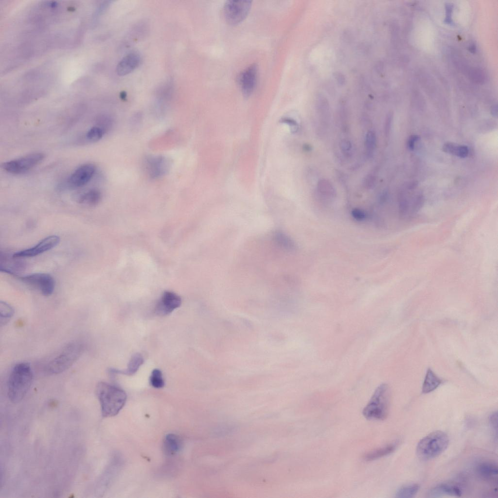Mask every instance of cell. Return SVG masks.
<instances>
[{
    "label": "cell",
    "mask_w": 498,
    "mask_h": 498,
    "mask_svg": "<svg viewBox=\"0 0 498 498\" xmlns=\"http://www.w3.org/2000/svg\"><path fill=\"white\" fill-rule=\"evenodd\" d=\"M33 379L29 363L19 362L12 369L7 380V395L14 403L20 402L29 390Z\"/></svg>",
    "instance_id": "cell-1"
},
{
    "label": "cell",
    "mask_w": 498,
    "mask_h": 498,
    "mask_svg": "<svg viewBox=\"0 0 498 498\" xmlns=\"http://www.w3.org/2000/svg\"><path fill=\"white\" fill-rule=\"evenodd\" d=\"M95 391L103 417H111L117 415L126 402V394L125 391L109 383L104 382L98 383Z\"/></svg>",
    "instance_id": "cell-2"
},
{
    "label": "cell",
    "mask_w": 498,
    "mask_h": 498,
    "mask_svg": "<svg viewBox=\"0 0 498 498\" xmlns=\"http://www.w3.org/2000/svg\"><path fill=\"white\" fill-rule=\"evenodd\" d=\"M391 400L389 385L382 383L375 390L371 399L364 408L362 413L368 420H383L388 415Z\"/></svg>",
    "instance_id": "cell-3"
},
{
    "label": "cell",
    "mask_w": 498,
    "mask_h": 498,
    "mask_svg": "<svg viewBox=\"0 0 498 498\" xmlns=\"http://www.w3.org/2000/svg\"><path fill=\"white\" fill-rule=\"evenodd\" d=\"M84 350V346L79 341L67 344L45 367V372L49 374H61L70 368L79 358Z\"/></svg>",
    "instance_id": "cell-4"
},
{
    "label": "cell",
    "mask_w": 498,
    "mask_h": 498,
    "mask_svg": "<svg viewBox=\"0 0 498 498\" xmlns=\"http://www.w3.org/2000/svg\"><path fill=\"white\" fill-rule=\"evenodd\" d=\"M449 439L447 435L441 430L433 431L418 443L416 454L421 460L427 461L438 456L447 447Z\"/></svg>",
    "instance_id": "cell-5"
},
{
    "label": "cell",
    "mask_w": 498,
    "mask_h": 498,
    "mask_svg": "<svg viewBox=\"0 0 498 498\" xmlns=\"http://www.w3.org/2000/svg\"><path fill=\"white\" fill-rule=\"evenodd\" d=\"M44 153L36 152L3 163V169L7 172L20 174L24 173L41 163L44 159Z\"/></svg>",
    "instance_id": "cell-6"
},
{
    "label": "cell",
    "mask_w": 498,
    "mask_h": 498,
    "mask_svg": "<svg viewBox=\"0 0 498 498\" xmlns=\"http://www.w3.org/2000/svg\"><path fill=\"white\" fill-rule=\"evenodd\" d=\"M251 6V1L245 0H230L227 1L223 6L224 18L231 25L242 22L248 15Z\"/></svg>",
    "instance_id": "cell-7"
},
{
    "label": "cell",
    "mask_w": 498,
    "mask_h": 498,
    "mask_svg": "<svg viewBox=\"0 0 498 498\" xmlns=\"http://www.w3.org/2000/svg\"><path fill=\"white\" fill-rule=\"evenodd\" d=\"M26 285L38 290L44 296L51 295L54 290L55 282L52 276L46 273H34L19 277Z\"/></svg>",
    "instance_id": "cell-8"
},
{
    "label": "cell",
    "mask_w": 498,
    "mask_h": 498,
    "mask_svg": "<svg viewBox=\"0 0 498 498\" xmlns=\"http://www.w3.org/2000/svg\"><path fill=\"white\" fill-rule=\"evenodd\" d=\"M60 240L58 235H51L43 238L34 246L15 252L13 255L18 258L36 256L55 247Z\"/></svg>",
    "instance_id": "cell-9"
},
{
    "label": "cell",
    "mask_w": 498,
    "mask_h": 498,
    "mask_svg": "<svg viewBox=\"0 0 498 498\" xmlns=\"http://www.w3.org/2000/svg\"><path fill=\"white\" fill-rule=\"evenodd\" d=\"M257 73V66L252 64L239 74L238 77V84L242 94L245 97L250 96L255 89Z\"/></svg>",
    "instance_id": "cell-10"
},
{
    "label": "cell",
    "mask_w": 498,
    "mask_h": 498,
    "mask_svg": "<svg viewBox=\"0 0 498 498\" xmlns=\"http://www.w3.org/2000/svg\"><path fill=\"white\" fill-rule=\"evenodd\" d=\"M22 258L13 256L8 252L0 251V270L13 275H18L26 269V265Z\"/></svg>",
    "instance_id": "cell-11"
},
{
    "label": "cell",
    "mask_w": 498,
    "mask_h": 498,
    "mask_svg": "<svg viewBox=\"0 0 498 498\" xmlns=\"http://www.w3.org/2000/svg\"><path fill=\"white\" fill-rule=\"evenodd\" d=\"M181 303V299L178 294L172 291H166L157 302L155 312L159 316L167 315L179 307Z\"/></svg>",
    "instance_id": "cell-12"
},
{
    "label": "cell",
    "mask_w": 498,
    "mask_h": 498,
    "mask_svg": "<svg viewBox=\"0 0 498 498\" xmlns=\"http://www.w3.org/2000/svg\"><path fill=\"white\" fill-rule=\"evenodd\" d=\"M96 170L92 163L84 164L78 167L71 175L68 182L74 188L81 187L87 184L93 176Z\"/></svg>",
    "instance_id": "cell-13"
},
{
    "label": "cell",
    "mask_w": 498,
    "mask_h": 498,
    "mask_svg": "<svg viewBox=\"0 0 498 498\" xmlns=\"http://www.w3.org/2000/svg\"><path fill=\"white\" fill-rule=\"evenodd\" d=\"M141 61L140 55L136 52L126 54L118 63L116 72L119 76L126 75L136 69Z\"/></svg>",
    "instance_id": "cell-14"
},
{
    "label": "cell",
    "mask_w": 498,
    "mask_h": 498,
    "mask_svg": "<svg viewBox=\"0 0 498 498\" xmlns=\"http://www.w3.org/2000/svg\"><path fill=\"white\" fill-rule=\"evenodd\" d=\"M169 161L161 156L153 157L147 161L148 173L153 178H157L165 175L169 169Z\"/></svg>",
    "instance_id": "cell-15"
},
{
    "label": "cell",
    "mask_w": 498,
    "mask_h": 498,
    "mask_svg": "<svg viewBox=\"0 0 498 498\" xmlns=\"http://www.w3.org/2000/svg\"><path fill=\"white\" fill-rule=\"evenodd\" d=\"M462 494L461 487L453 482H444L432 488L429 491L430 497L437 498L445 496L460 497Z\"/></svg>",
    "instance_id": "cell-16"
},
{
    "label": "cell",
    "mask_w": 498,
    "mask_h": 498,
    "mask_svg": "<svg viewBox=\"0 0 498 498\" xmlns=\"http://www.w3.org/2000/svg\"><path fill=\"white\" fill-rule=\"evenodd\" d=\"M144 359L141 354L136 353L131 357L127 368L123 370L110 369L109 372L113 374H122L132 375L138 370L139 367L143 364Z\"/></svg>",
    "instance_id": "cell-17"
},
{
    "label": "cell",
    "mask_w": 498,
    "mask_h": 498,
    "mask_svg": "<svg viewBox=\"0 0 498 498\" xmlns=\"http://www.w3.org/2000/svg\"><path fill=\"white\" fill-rule=\"evenodd\" d=\"M396 447V443H391L372 450L363 456L366 461H372L386 456L392 453Z\"/></svg>",
    "instance_id": "cell-18"
},
{
    "label": "cell",
    "mask_w": 498,
    "mask_h": 498,
    "mask_svg": "<svg viewBox=\"0 0 498 498\" xmlns=\"http://www.w3.org/2000/svg\"><path fill=\"white\" fill-rule=\"evenodd\" d=\"M101 199V192L97 189H91L81 195L78 202L88 206H95L100 203Z\"/></svg>",
    "instance_id": "cell-19"
},
{
    "label": "cell",
    "mask_w": 498,
    "mask_h": 498,
    "mask_svg": "<svg viewBox=\"0 0 498 498\" xmlns=\"http://www.w3.org/2000/svg\"><path fill=\"white\" fill-rule=\"evenodd\" d=\"M442 382V380L430 369H428L423 384L422 393H427L433 391L438 387Z\"/></svg>",
    "instance_id": "cell-20"
},
{
    "label": "cell",
    "mask_w": 498,
    "mask_h": 498,
    "mask_svg": "<svg viewBox=\"0 0 498 498\" xmlns=\"http://www.w3.org/2000/svg\"><path fill=\"white\" fill-rule=\"evenodd\" d=\"M163 446L164 451L168 455H173L177 453L180 448L181 441L179 438L174 434H168L165 437Z\"/></svg>",
    "instance_id": "cell-21"
},
{
    "label": "cell",
    "mask_w": 498,
    "mask_h": 498,
    "mask_svg": "<svg viewBox=\"0 0 498 498\" xmlns=\"http://www.w3.org/2000/svg\"><path fill=\"white\" fill-rule=\"evenodd\" d=\"M317 109L320 123L325 128L329 122V106L326 98L322 95L319 96L317 100Z\"/></svg>",
    "instance_id": "cell-22"
},
{
    "label": "cell",
    "mask_w": 498,
    "mask_h": 498,
    "mask_svg": "<svg viewBox=\"0 0 498 498\" xmlns=\"http://www.w3.org/2000/svg\"><path fill=\"white\" fill-rule=\"evenodd\" d=\"M478 474L484 479H490L497 477L498 473L497 465L492 462H484L477 467Z\"/></svg>",
    "instance_id": "cell-23"
},
{
    "label": "cell",
    "mask_w": 498,
    "mask_h": 498,
    "mask_svg": "<svg viewBox=\"0 0 498 498\" xmlns=\"http://www.w3.org/2000/svg\"><path fill=\"white\" fill-rule=\"evenodd\" d=\"M444 152L460 158H465L468 153V147L465 145H458L453 143L448 142L443 146Z\"/></svg>",
    "instance_id": "cell-24"
},
{
    "label": "cell",
    "mask_w": 498,
    "mask_h": 498,
    "mask_svg": "<svg viewBox=\"0 0 498 498\" xmlns=\"http://www.w3.org/2000/svg\"><path fill=\"white\" fill-rule=\"evenodd\" d=\"M15 313L13 307L4 301L0 302V324L1 327L6 325L11 319Z\"/></svg>",
    "instance_id": "cell-25"
},
{
    "label": "cell",
    "mask_w": 498,
    "mask_h": 498,
    "mask_svg": "<svg viewBox=\"0 0 498 498\" xmlns=\"http://www.w3.org/2000/svg\"><path fill=\"white\" fill-rule=\"evenodd\" d=\"M419 488V485L416 483L404 485L397 490L395 497L399 498H413L418 493Z\"/></svg>",
    "instance_id": "cell-26"
},
{
    "label": "cell",
    "mask_w": 498,
    "mask_h": 498,
    "mask_svg": "<svg viewBox=\"0 0 498 498\" xmlns=\"http://www.w3.org/2000/svg\"><path fill=\"white\" fill-rule=\"evenodd\" d=\"M317 188L320 194L326 198H332L335 196V189L327 180H320L318 182Z\"/></svg>",
    "instance_id": "cell-27"
},
{
    "label": "cell",
    "mask_w": 498,
    "mask_h": 498,
    "mask_svg": "<svg viewBox=\"0 0 498 498\" xmlns=\"http://www.w3.org/2000/svg\"><path fill=\"white\" fill-rule=\"evenodd\" d=\"M151 385L157 389L162 388L164 386V381L161 372L155 369L153 370L149 378Z\"/></svg>",
    "instance_id": "cell-28"
},
{
    "label": "cell",
    "mask_w": 498,
    "mask_h": 498,
    "mask_svg": "<svg viewBox=\"0 0 498 498\" xmlns=\"http://www.w3.org/2000/svg\"><path fill=\"white\" fill-rule=\"evenodd\" d=\"M376 145V135L373 131H369L366 135L365 146L367 154L371 157L374 153Z\"/></svg>",
    "instance_id": "cell-29"
},
{
    "label": "cell",
    "mask_w": 498,
    "mask_h": 498,
    "mask_svg": "<svg viewBox=\"0 0 498 498\" xmlns=\"http://www.w3.org/2000/svg\"><path fill=\"white\" fill-rule=\"evenodd\" d=\"M105 132L104 130L100 127L93 126L87 132L86 138L91 142H96L102 139Z\"/></svg>",
    "instance_id": "cell-30"
},
{
    "label": "cell",
    "mask_w": 498,
    "mask_h": 498,
    "mask_svg": "<svg viewBox=\"0 0 498 498\" xmlns=\"http://www.w3.org/2000/svg\"><path fill=\"white\" fill-rule=\"evenodd\" d=\"M351 215L353 218L358 221H363L367 217L366 213L363 210L359 208L353 209L351 211Z\"/></svg>",
    "instance_id": "cell-31"
},
{
    "label": "cell",
    "mask_w": 498,
    "mask_h": 498,
    "mask_svg": "<svg viewBox=\"0 0 498 498\" xmlns=\"http://www.w3.org/2000/svg\"><path fill=\"white\" fill-rule=\"evenodd\" d=\"M376 178L373 175H367L364 178L363 184L365 188L367 189H373L376 184Z\"/></svg>",
    "instance_id": "cell-32"
},
{
    "label": "cell",
    "mask_w": 498,
    "mask_h": 498,
    "mask_svg": "<svg viewBox=\"0 0 498 498\" xmlns=\"http://www.w3.org/2000/svg\"><path fill=\"white\" fill-rule=\"evenodd\" d=\"M392 120V113L389 112L386 116L385 123L384 133L386 137H388L390 134Z\"/></svg>",
    "instance_id": "cell-33"
},
{
    "label": "cell",
    "mask_w": 498,
    "mask_h": 498,
    "mask_svg": "<svg viewBox=\"0 0 498 498\" xmlns=\"http://www.w3.org/2000/svg\"><path fill=\"white\" fill-rule=\"evenodd\" d=\"M340 145L341 150L345 152H348L352 149V144L348 140H342L340 142Z\"/></svg>",
    "instance_id": "cell-34"
},
{
    "label": "cell",
    "mask_w": 498,
    "mask_h": 498,
    "mask_svg": "<svg viewBox=\"0 0 498 498\" xmlns=\"http://www.w3.org/2000/svg\"><path fill=\"white\" fill-rule=\"evenodd\" d=\"M498 415L497 412L493 413L490 416V423L491 426L497 431L498 429Z\"/></svg>",
    "instance_id": "cell-35"
},
{
    "label": "cell",
    "mask_w": 498,
    "mask_h": 498,
    "mask_svg": "<svg viewBox=\"0 0 498 498\" xmlns=\"http://www.w3.org/2000/svg\"><path fill=\"white\" fill-rule=\"evenodd\" d=\"M335 77L338 83L341 85L344 84L346 79L344 75L340 72H336L335 74Z\"/></svg>",
    "instance_id": "cell-36"
},
{
    "label": "cell",
    "mask_w": 498,
    "mask_h": 498,
    "mask_svg": "<svg viewBox=\"0 0 498 498\" xmlns=\"http://www.w3.org/2000/svg\"><path fill=\"white\" fill-rule=\"evenodd\" d=\"M418 139L419 137L417 135H412L410 137L408 142V146L410 149H413L414 143Z\"/></svg>",
    "instance_id": "cell-37"
},
{
    "label": "cell",
    "mask_w": 498,
    "mask_h": 498,
    "mask_svg": "<svg viewBox=\"0 0 498 498\" xmlns=\"http://www.w3.org/2000/svg\"><path fill=\"white\" fill-rule=\"evenodd\" d=\"M492 114H493V115H494V116H497V107H494L493 108V109L492 110Z\"/></svg>",
    "instance_id": "cell-38"
}]
</instances>
